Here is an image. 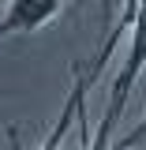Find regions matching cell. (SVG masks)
<instances>
[{
    "label": "cell",
    "mask_w": 146,
    "mask_h": 150,
    "mask_svg": "<svg viewBox=\"0 0 146 150\" xmlns=\"http://www.w3.org/2000/svg\"><path fill=\"white\" fill-rule=\"evenodd\" d=\"M131 4H135V0H131ZM142 68H146V8H135L128 56H124V64H120V71H116V83H112V94H109V109H105L101 124H97V135L116 139V124H120V116H124V105H128L131 86L139 83Z\"/></svg>",
    "instance_id": "obj_1"
},
{
    "label": "cell",
    "mask_w": 146,
    "mask_h": 150,
    "mask_svg": "<svg viewBox=\"0 0 146 150\" xmlns=\"http://www.w3.org/2000/svg\"><path fill=\"white\" fill-rule=\"evenodd\" d=\"M97 64H90V68H83V64H71V90H68V101L60 105V116H56V124L49 128V135H45V143L37 150H64V139H68V131H71V120H75V109H79V101L90 94V86L97 83ZM8 143H11V150H23L19 146V131L8 128Z\"/></svg>",
    "instance_id": "obj_2"
},
{
    "label": "cell",
    "mask_w": 146,
    "mask_h": 150,
    "mask_svg": "<svg viewBox=\"0 0 146 150\" xmlns=\"http://www.w3.org/2000/svg\"><path fill=\"white\" fill-rule=\"evenodd\" d=\"M64 8V0H8L0 15V41L15 34H34L45 23H53Z\"/></svg>",
    "instance_id": "obj_3"
},
{
    "label": "cell",
    "mask_w": 146,
    "mask_h": 150,
    "mask_svg": "<svg viewBox=\"0 0 146 150\" xmlns=\"http://www.w3.org/2000/svg\"><path fill=\"white\" fill-rule=\"evenodd\" d=\"M142 143H146V116L124 135V139H116V146H112V150H131V146H142Z\"/></svg>",
    "instance_id": "obj_4"
},
{
    "label": "cell",
    "mask_w": 146,
    "mask_h": 150,
    "mask_svg": "<svg viewBox=\"0 0 146 150\" xmlns=\"http://www.w3.org/2000/svg\"><path fill=\"white\" fill-rule=\"evenodd\" d=\"M135 8H146V0H135Z\"/></svg>",
    "instance_id": "obj_5"
}]
</instances>
